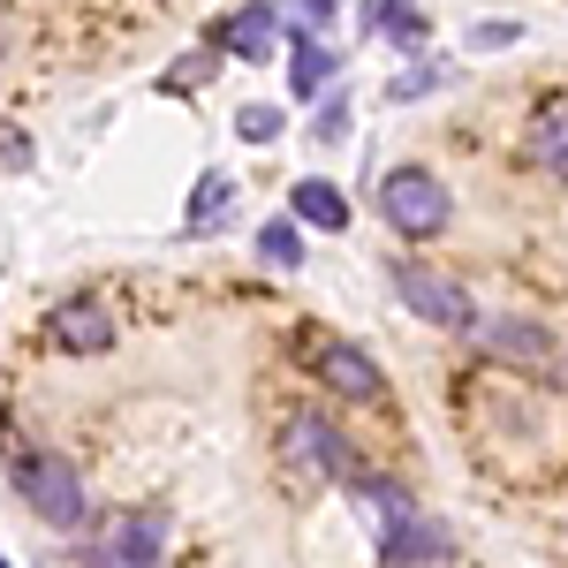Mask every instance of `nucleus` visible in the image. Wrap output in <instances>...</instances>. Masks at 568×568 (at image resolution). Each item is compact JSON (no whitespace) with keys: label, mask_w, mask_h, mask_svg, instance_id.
Wrapping results in <instances>:
<instances>
[{"label":"nucleus","mask_w":568,"mask_h":568,"mask_svg":"<svg viewBox=\"0 0 568 568\" xmlns=\"http://www.w3.org/2000/svg\"><path fill=\"white\" fill-rule=\"evenodd\" d=\"M326 77H334V53H326L318 39H296V69H288V91H296V99H318V91H326Z\"/></svg>","instance_id":"2eb2a0df"},{"label":"nucleus","mask_w":568,"mask_h":568,"mask_svg":"<svg viewBox=\"0 0 568 568\" xmlns=\"http://www.w3.org/2000/svg\"><path fill=\"white\" fill-rule=\"evenodd\" d=\"M16 493H23V508H31L45 530H77L84 508H91L84 478H77L61 455H23V463H16Z\"/></svg>","instance_id":"20e7f679"},{"label":"nucleus","mask_w":568,"mask_h":568,"mask_svg":"<svg viewBox=\"0 0 568 568\" xmlns=\"http://www.w3.org/2000/svg\"><path fill=\"white\" fill-rule=\"evenodd\" d=\"M524 39V23H478V31H470V45H485V53H493V45H516Z\"/></svg>","instance_id":"4be33fe9"},{"label":"nucleus","mask_w":568,"mask_h":568,"mask_svg":"<svg viewBox=\"0 0 568 568\" xmlns=\"http://www.w3.org/2000/svg\"><path fill=\"white\" fill-rule=\"evenodd\" d=\"M235 130L251 136V144H265V136L288 130V114H281V106H243V114H235Z\"/></svg>","instance_id":"a211bd4d"},{"label":"nucleus","mask_w":568,"mask_h":568,"mask_svg":"<svg viewBox=\"0 0 568 568\" xmlns=\"http://www.w3.org/2000/svg\"><path fill=\"white\" fill-rule=\"evenodd\" d=\"M530 168L538 175H554V182H568V99H546L538 114H530Z\"/></svg>","instance_id":"9b49d317"},{"label":"nucleus","mask_w":568,"mask_h":568,"mask_svg":"<svg viewBox=\"0 0 568 568\" xmlns=\"http://www.w3.org/2000/svg\"><path fill=\"white\" fill-rule=\"evenodd\" d=\"M197 77H205V53H190V61H175V69L160 77V91H197Z\"/></svg>","instance_id":"412c9836"},{"label":"nucleus","mask_w":568,"mask_h":568,"mask_svg":"<svg viewBox=\"0 0 568 568\" xmlns=\"http://www.w3.org/2000/svg\"><path fill=\"white\" fill-rule=\"evenodd\" d=\"M334 8H342V0H288L281 16H288V31H296V39H318V31L334 23Z\"/></svg>","instance_id":"f3484780"},{"label":"nucleus","mask_w":568,"mask_h":568,"mask_svg":"<svg viewBox=\"0 0 568 568\" xmlns=\"http://www.w3.org/2000/svg\"><path fill=\"white\" fill-rule=\"evenodd\" d=\"M439 84H447L439 69H402V77L387 84V99H394V106H409V99H425V91H439Z\"/></svg>","instance_id":"6ab92c4d"},{"label":"nucleus","mask_w":568,"mask_h":568,"mask_svg":"<svg viewBox=\"0 0 568 568\" xmlns=\"http://www.w3.org/2000/svg\"><path fill=\"white\" fill-rule=\"evenodd\" d=\"M554 379H561V387H568V356H561V372H554Z\"/></svg>","instance_id":"b1692460"},{"label":"nucleus","mask_w":568,"mask_h":568,"mask_svg":"<svg viewBox=\"0 0 568 568\" xmlns=\"http://www.w3.org/2000/svg\"><path fill=\"white\" fill-rule=\"evenodd\" d=\"M318 144H342V136H349V99H326V106H318Z\"/></svg>","instance_id":"aec40b11"},{"label":"nucleus","mask_w":568,"mask_h":568,"mask_svg":"<svg viewBox=\"0 0 568 568\" xmlns=\"http://www.w3.org/2000/svg\"><path fill=\"white\" fill-rule=\"evenodd\" d=\"M227 213H235V175H205V182H197V197H190V220H182V227H190V235H213Z\"/></svg>","instance_id":"4468645a"},{"label":"nucleus","mask_w":568,"mask_h":568,"mask_svg":"<svg viewBox=\"0 0 568 568\" xmlns=\"http://www.w3.org/2000/svg\"><path fill=\"white\" fill-rule=\"evenodd\" d=\"M281 463H288V478H356V463H349V439L334 433L318 409H296L288 425H281Z\"/></svg>","instance_id":"39448f33"},{"label":"nucleus","mask_w":568,"mask_h":568,"mask_svg":"<svg viewBox=\"0 0 568 568\" xmlns=\"http://www.w3.org/2000/svg\"><path fill=\"white\" fill-rule=\"evenodd\" d=\"M379 213H387L394 235L425 243V235H439V227L455 220V197H447V182H439L433 168H387V182H379Z\"/></svg>","instance_id":"f03ea898"},{"label":"nucleus","mask_w":568,"mask_h":568,"mask_svg":"<svg viewBox=\"0 0 568 568\" xmlns=\"http://www.w3.org/2000/svg\"><path fill=\"white\" fill-rule=\"evenodd\" d=\"M45 342L69 356H106L114 349V311L99 304V296H69V304L45 311Z\"/></svg>","instance_id":"423d86ee"},{"label":"nucleus","mask_w":568,"mask_h":568,"mask_svg":"<svg viewBox=\"0 0 568 568\" xmlns=\"http://www.w3.org/2000/svg\"><path fill=\"white\" fill-rule=\"evenodd\" d=\"M258 258L265 265H288V273L304 265V227H296V213H288V220H265V227H258Z\"/></svg>","instance_id":"dca6fc26"},{"label":"nucleus","mask_w":568,"mask_h":568,"mask_svg":"<svg viewBox=\"0 0 568 568\" xmlns=\"http://www.w3.org/2000/svg\"><path fill=\"white\" fill-rule=\"evenodd\" d=\"M288 213L304 220V227H349V197H342V190H334V182H296V190H288Z\"/></svg>","instance_id":"f8f14e48"},{"label":"nucleus","mask_w":568,"mask_h":568,"mask_svg":"<svg viewBox=\"0 0 568 568\" xmlns=\"http://www.w3.org/2000/svg\"><path fill=\"white\" fill-rule=\"evenodd\" d=\"M447 561H455V538L425 508H409L402 524H387V568H447Z\"/></svg>","instance_id":"6e6552de"},{"label":"nucleus","mask_w":568,"mask_h":568,"mask_svg":"<svg viewBox=\"0 0 568 568\" xmlns=\"http://www.w3.org/2000/svg\"><path fill=\"white\" fill-rule=\"evenodd\" d=\"M220 53H235V61H265L273 45H281V8H235V16H220V31H213Z\"/></svg>","instance_id":"9d476101"},{"label":"nucleus","mask_w":568,"mask_h":568,"mask_svg":"<svg viewBox=\"0 0 568 568\" xmlns=\"http://www.w3.org/2000/svg\"><path fill=\"white\" fill-rule=\"evenodd\" d=\"M364 16H372V31L387 45H425V31H433V16L409 8V0H364Z\"/></svg>","instance_id":"ddd939ff"},{"label":"nucleus","mask_w":568,"mask_h":568,"mask_svg":"<svg viewBox=\"0 0 568 568\" xmlns=\"http://www.w3.org/2000/svg\"><path fill=\"white\" fill-rule=\"evenodd\" d=\"M478 342L500 356V364H524V372H546V364H554V334H546L538 318H485Z\"/></svg>","instance_id":"1a4fd4ad"},{"label":"nucleus","mask_w":568,"mask_h":568,"mask_svg":"<svg viewBox=\"0 0 568 568\" xmlns=\"http://www.w3.org/2000/svg\"><path fill=\"white\" fill-rule=\"evenodd\" d=\"M168 530H175V516L160 500L122 508L114 524L91 538V568H168Z\"/></svg>","instance_id":"7ed1b4c3"},{"label":"nucleus","mask_w":568,"mask_h":568,"mask_svg":"<svg viewBox=\"0 0 568 568\" xmlns=\"http://www.w3.org/2000/svg\"><path fill=\"white\" fill-rule=\"evenodd\" d=\"M304 356H311V372H318L334 394H349V402H387V379H379V364H372L364 349H349V342H326V334H318Z\"/></svg>","instance_id":"0eeeda50"},{"label":"nucleus","mask_w":568,"mask_h":568,"mask_svg":"<svg viewBox=\"0 0 568 568\" xmlns=\"http://www.w3.org/2000/svg\"><path fill=\"white\" fill-rule=\"evenodd\" d=\"M0 160H8V168H23V160H31V152H23V130H0Z\"/></svg>","instance_id":"5701e85b"},{"label":"nucleus","mask_w":568,"mask_h":568,"mask_svg":"<svg viewBox=\"0 0 568 568\" xmlns=\"http://www.w3.org/2000/svg\"><path fill=\"white\" fill-rule=\"evenodd\" d=\"M0 568H8V561H0Z\"/></svg>","instance_id":"393cba45"},{"label":"nucleus","mask_w":568,"mask_h":568,"mask_svg":"<svg viewBox=\"0 0 568 568\" xmlns=\"http://www.w3.org/2000/svg\"><path fill=\"white\" fill-rule=\"evenodd\" d=\"M387 288H394L409 311H417L425 326H447V334H478V326H485L478 304H470V288H463L455 273H439V265L402 258V265H387Z\"/></svg>","instance_id":"f257e3e1"}]
</instances>
